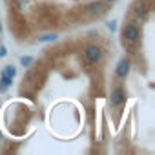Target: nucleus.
<instances>
[{
    "label": "nucleus",
    "instance_id": "f257e3e1",
    "mask_svg": "<svg viewBox=\"0 0 155 155\" xmlns=\"http://www.w3.org/2000/svg\"><path fill=\"white\" fill-rule=\"evenodd\" d=\"M82 57L88 64H101L102 58H104V49L99 46V44H90L82 49Z\"/></svg>",
    "mask_w": 155,
    "mask_h": 155
},
{
    "label": "nucleus",
    "instance_id": "f03ea898",
    "mask_svg": "<svg viewBox=\"0 0 155 155\" xmlns=\"http://www.w3.org/2000/svg\"><path fill=\"white\" fill-rule=\"evenodd\" d=\"M122 38L126 44H137L140 40V29L137 26V22H128L122 28Z\"/></svg>",
    "mask_w": 155,
    "mask_h": 155
},
{
    "label": "nucleus",
    "instance_id": "7ed1b4c3",
    "mask_svg": "<svg viewBox=\"0 0 155 155\" xmlns=\"http://www.w3.org/2000/svg\"><path fill=\"white\" fill-rule=\"evenodd\" d=\"M126 91H124V88L122 86H115V88H111V91H110V104L113 106V108H120L124 102H126Z\"/></svg>",
    "mask_w": 155,
    "mask_h": 155
},
{
    "label": "nucleus",
    "instance_id": "20e7f679",
    "mask_svg": "<svg viewBox=\"0 0 155 155\" xmlns=\"http://www.w3.org/2000/svg\"><path fill=\"white\" fill-rule=\"evenodd\" d=\"M130 71H131V62L126 57L120 58L119 64H117V68H115V77H117L119 81H126V77L130 75Z\"/></svg>",
    "mask_w": 155,
    "mask_h": 155
},
{
    "label": "nucleus",
    "instance_id": "39448f33",
    "mask_svg": "<svg viewBox=\"0 0 155 155\" xmlns=\"http://www.w3.org/2000/svg\"><path fill=\"white\" fill-rule=\"evenodd\" d=\"M150 11H151V8H150V4L146 2V0H137V2L133 4V15L137 18H140V20H146Z\"/></svg>",
    "mask_w": 155,
    "mask_h": 155
},
{
    "label": "nucleus",
    "instance_id": "423d86ee",
    "mask_svg": "<svg viewBox=\"0 0 155 155\" xmlns=\"http://www.w3.org/2000/svg\"><path fill=\"white\" fill-rule=\"evenodd\" d=\"M91 15H102L104 11H106V6L102 4V2H91V4H88V8H86Z\"/></svg>",
    "mask_w": 155,
    "mask_h": 155
},
{
    "label": "nucleus",
    "instance_id": "0eeeda50",
    "mask_svg": "<svg viewBox=\"0 0 155 155\" xmlns=\"http://www.w3.org/2000/svg\"><path fill=\"white\" fill-rule=\"evenodd\" d=\"M11 84H13V79H11V77L9 75H6L4 71H2V77H0V91H8L9 88H11Z\"/></svg>",
    "mask_w": 155,
    "mask_h": 155
},
{
    "label": "nucleus",
    "instance_id": "6e6552de",
    "mask_svg": "<svg viewBox=\"0 0 155 155\" xmlns=\"http://www.w3.org/2000/svg\"><path fill=\"white\" fill-rule=\"evenodd\" d=\"M57 38H58L57 33H48V35H40L37 40H38V42H55Z\"/></svg>",
    "mask_w": 155,
    "mask_h": 155
},
{
    "label": "nucleus",
    "instance_id": "1a4fd4ad",
    "mask_svg": "<svg viewBox=\"0 0 155 155\" xmlns=\"http://www.w3.org/2000/svg\"><path fill=\"white\" fill-rule=\"evenodd\" d=\"M4 73H6V75H9V77H11V79H13V77L17 75V68H15V66H6V69H4Z\"/></svg>",
    "mask_w": 155,
    "mask_h": 155
},
{
    "label": "nucleus",
    "instance_id": "9d476101",
    "mask_svg": "<svg viewBox=\"0 0 155 155\" xmlns=\"http://www.w3.org/2000/svg\"><path fill=\"white\" fill-rule=\"evenodd\" d=\"M31 62H33V58H31V57H22V58H20V64H22L24 68L31 66Z\"/></svg>",
    "mask_w": 155,
    "mask_h": 155
},
{
    "label": "nucleus",
    "instance_id": "9b49d317",
    "mask_svg": "<svg viewBox=\"0 0 155 155\" xmlns=\"http://www.w3.org/2000/svg\"><path fill=\"white\" fill-rule=\"evenodd\" d=\"M8 55V49H6V46H0V58L2 57H6Z\"/></svg>",
    "mask_w": 155,
    "mask_h": 155
},
{
    "label": "nucleus",
    "instance_id": "f8f14e48",
    "mask_svg": "<svg viewBox=\"0 0 155 155\" xmlns=\"http://www.w3.org/2000/svg\"><path fill=\"white\" fill-rule=\"evenodd\" d=\"M104 2H110L111 4V2H117V0H104Z\"/></svg>",
    "mask_w": 155,
    "mask_h": 155
},
{
    "label": "nucleus",
    "instance_id": "ddd939ff",
    "mask_svg": "<svg viewBox=\"0 0 155 155\" xmlns=\"http://www.w3.org/2000/svg\"><path fill=\"white\" fill-rule=\"evenodd\" d=\"M0 33H2V22H0Z\"/></svg>",
    "mask_w": 155,
    "mask_h": 155
}]
</instances>
